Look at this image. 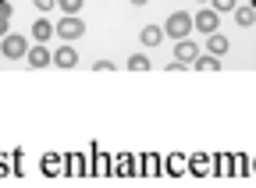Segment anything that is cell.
<instances>
[{"mask_svg": "<svg viewBox=\"0 0 256 188\" xmlns=\"http://www.w3.org/2000/svg\"><path fill=\"white\" fill-rule=\"evenodd\" d=\"M50 36H54V21H46V18L32 21V39H36V43H46Z\"/></svg>", "mask_w": 256, "mask_h": 188, "instance_id": "obj_10", "label": "cell"}, {"mask_svg": "<svg viewBox=\"0 0 256 188\" xmlns=\"http://www.w3.org/2000/svg\"><path fill=\"white\" fill-rule=\"evenodd\" d=\"M25 60H28V68H46V64H50V50H46L43 43H36V46L25 50Z\"/></svg>", "mask_w": 256, "mask_h": 188, "instance_id": "obj_7", "label": "cell"}, {"mask_svg": "<svg viewBox=\"0 0 256 188\" xmlns=\"http://www.w3.org/2000/svg\"><path fill=\"white\" fill-rule=\"evenodd\" d=\"M160 28H164L168 39H185V36H192V14L188 11H174Z\"/></svg>", "mask_w": 256, "mask_h": 188, "instance_id": "obj_1", "label": "cell"}, {"mask_svg": "<svg viewBox=\"0 0 256 188\" xmlns=\"http://www.w3.org/2000/svg\"><path fill=\"white\" fill-rule=\"evenodd\" d=\"M132 4H136V7H142V4H146V0H132Z\"/></svg>", "mask_w": 256, "mask_h": 188, "instance_id": "obj_20", "label": "cell"}, {"mask_svg": "<svg viewBox=\"0 0 256 188\" xmlns=\"http://www.w3.org/2000/svg\"><path fill=\"white\" fill-rule=\"evenodd\" d=\"M50 60H54L57 68H64V71H68V68H75V64H78V50H75L72 43H64V46H57V50L50 53Z\"/></svg>", "mask_w": 256, "mask_h": 188, "instance_id": "obj_5", "label": "cell"}, {"mask_svg": "<svg viewBox=\"0 0 256 188\" xmlns=\"http://www.w3.org/2000/svg\"><path fill=\"white\" fill-rule=\"evenodd\" d=\"M128 71H150V57L146 53H132L128 57Z\"/></svg>", "mask_w": 256, "mask_h": 188, "instance_id": "obj_14", "label": "cell"}, {"mask_svg": "<svg viewBox=\"0 0 256 188\" xmlns=\"http://www.w3.org/2000/svg\"><path fill=\"white\" fill-rule=\"evenodd\" d=\"M54 32H57V36H60L64 43H72V39H78V36L86 32V21H78L75 14H64V18H60V21L54 25Z\"/></svg>", "mask_w": 256, "mask_h": 188, "instance_id": "obj_2", "label": "cell"}, {"mask_svg": "<svg viewBox=\"0 0 256 188\" xmlns=\"http://www.w3.org/2000/svg\"><path fill=\"white\" fill-rule=\"evenodd\" d=\"M57 7H60L64 14H78V11H82V0H57Z\"/></svg>", "mask_w": 256, "mask_h": 188, "instance_id": "obj_16", "label": "cell"}, {"mask_svg": "<svg viewBox=\"0 0 256 188\" xmlns=\"http://www.w3.org/2000/svg\"><path fill=\"white\" fill-rule=\"evenodd\" d=\"M203 50H206L210 57H224V53H228V50H232V43H228V39H224L220 32H210V39H206V46H203Z\"/></svg>", "mask_w": 256, "mask_h": 188, "instance_id": "obj_8", "label": "cell"}, {"mask_svg": "<svg viewBox=\"0 0 256 188\" xmlns=\"http://www.w3.org/2000/svg\"><path fill=\"white\" fill-rule=\"evenodd\" d=\"M217 25H220V14L214 11V7H203V11H196V18H192V28L196 32H217Z\"/></svg>", "mask_w": 256, "mask_h": 188, "instance_id": "obj_4", "label": "cell"}, {"mask_svg": "<svg viewBox=\"0 0 256 188\" xmlns=\"http://www.w3.org/2000/svg\"><path fill=\"white\" fill-rule=\"evenodd\" d=\"M210 7H214L217 14H224V11H235V7H238V0H210Z\"/></svg>", "mask_w": 256, "mask_h": 188, "instance_id": "obj_15", "label": "cell"}, {"mask_svg": "<svg viewBox=\"0 0 256 188\" xmlns=\"http://www.w3.org/2000/svg\"><path fill=\"white\" fill-rule=\"evenodd\" d=\"M8 32H11V0L0 4V36H8Z\"/></svg>", "mask_w": 256, "mask_h": 188, "instance_id": "obj_13", "label": "cell"}, {"mask_svg": "<svg viewBox=\"0 0 256 188\" xmlns=\"http://www.w3.org/2000/svg\"><path fill=\"white\" fill-rule=\"evenodd\" d=\"M139 39H142V46H160V43H164V28H160V25H142Z\"/></svg>", "mask_w": 256, "mask_h": 188, "instance_id": "obj_9", "label": "cell"}, {"mask_svg": "<svg viewBox=\"0 0 256 188\" xmlns=\"http://www.w3.org/2000/svg\"><path fill=\"white\" fill-rule=\"evenodd\" d=\"M174 43H178V46H174V60H182V64H192V60L200 57V46L192 43L188 36H185V39H174Z\"/></svg>", "mask_w": 256, "mask_h": 188, "instance_id": "obj_6", "label": "cell"}, {"mask_svg": "<svg viewBox=\"0 0 256 188\" xmlns=\"http://www.w3.org/2000/svg\"><path fill=\"white\" fill-rule=\"evenodd\" d=\"M0 46H4V57H8V60H22V57H25V50H28L25 36H18V32L0 36Z\"/></svg>", "mask_w": 256, "mask_h": 188, "instance_id": "obj_3", "label": "cell"}, {"mask_svg": "<svg viewBox=\"0 0 256 188\" xmlns=\"http://www.w3.org/2000/svg\"><path fill=\"white\" fill-rule=\"evenodd\" d=\"M54 4H57V0H36V7H40V11H50Z\"/></svg>", "mask_w": 256, "mask_h": 188, "instance_id": "obj_19", "label": "cell"}, {"mask_svg": "<svg viewBox=\"0 0 256 188\" xmlns=\"http://www.w3.org/2000/svg\"><path fill=\"white\" fill-rule=\"evenodd\" d=\"M57 171V160H54V156H43V174H54Z\"/></svg>", "mask_w": 256, "mask_h": 188, "instance_id": "obj_17", "label": "cell"}, {"mask_svg": "<svg viewBox=\"0 0 256 188\" xmlns=\"http://www.w3.org/2000/svg\"><path fill=\"white\" fill-rule=\"evenodd\" d=\"M92 71H114V60H96Z\"/></svg>", "mask_w": 256, "mask_h": 188, "instance_id": "obj_18", "label": "cell"}, {"mask_svg": "<svg viewBox=\"0 0 256 188\" xmlns=\"http://www.w3.org/2000/svg\"><path fill=\"white\" fill-rule=\"evenodd\" d=\"M235 21H238L242 28H249V25L256 21V0H252V4H242V7H235Z\"/></svg>", "mask_w": 256, "mask_h": 188, "instance_id": "obj_11", "label": "cell"}, {"mask_svg": "<svg viewBox=\"0 0 256 188\" xmlns=\"http://www.w3.org/2000/svg\"><path fill=\"white\" fill-rule=\"evenodd\" d=\"M192 68L196 71H220V57H210V53H200L192 60Z\"/></svg>", "mask_w": 256, "mask_h": 188, "instance_id": "obj_12", "label": "cell"}, {"mask_svg": "<svg viewBox=\"0 0 256 188\" xmlns=\"http://www.w3.org/2000/svg\"><path fill=\"white\" fill-rule=\"evenodd\" d=\"M0 4H4V0H0Z\"/></svg>", "mask_w": 256, "mask_h": 188, "instance_id": "obj_22", "label": "cell"}, {"mask_svg": "<svg viewBox=\"0 0 256 188\" xmlns=\"http://www.w3.org/2000/svg\"><path fill=\"white\" fill-rule=\"evenodd\" d=\"M200 4H206V0H200Z\"/></svg>", "mask_w": 256, "mask_h": 188, "instance_id": "obj_21", "label": "cell"}]
</instances>
